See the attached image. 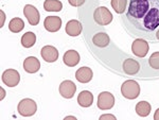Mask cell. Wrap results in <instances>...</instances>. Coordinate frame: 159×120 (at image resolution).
Listing matches in <instances>:
<instances>
[{"instance_id": "cell-1", "label": "cell", "mask_w": 159, "mask_h": 120, "mask_svg": "<svg viewBox=\"0 0 159 120\" xmlns=\"http://www.w3.org/2000/svg\"><path fill=\"white\" fill-rule=\"evenodd\" d=\"M122 21L133 36L156 40L159 29V0H129Z\"/></svg>"}, {"instance_id": "cell-2", "label": "cell", "mask_w": 159, "mask_h": 120, "mask_svg": "<svg viewBox=\"0 0 159 120\" xmlns=\"http://www.w3.org/2000/svg\"><path fill=\"white\" fill-rule=\"evenodd\" d=\"M121 94L124 98L134 100L138 98L140 95V86L134 80H127L122 84L121 86Z\"/></svg>"}, {"instance_id": "cell-3", "label": "cell", "mask_w": 159, "mask_h": 120, "mask_svg": "<svg viewBox=\"0 0 159 120\" xmlns=\"http://www.w3.org/2000/svg\"><path fill=\"white\" fill-rule=\"evenodd\" d=\"M17 111L18 113L24 117H31L33 116L37 111V105L34 100L29 98L22 99L18 103L17 106Z\"/></svg>"}, {"instance_id": "cell-4", "label": "cell", "mask_w": 159, "mask_h": 120, "mask_svg": "<svg viewBox=\"0 0 159 120\" xmlns=\"http://www.w3.org/2000/svg\"><path fill=\"white\" fill-rule=\"evenodd\" d=\"M93 19L100 25H107L111 22L112 14L107 7H99L93 12Z\"/></svg>"}, {"instance_id": "cell-5", "label": "cell", "mask_w": 159, "mask_h": 120, "mask_svg": "<svg viewBox=\"0 0 159 120\" xmlns=\"http://www.w3.org/2000/svg\"><path fill=\"white\" fill-rule=\"evenodd\" d=\"M2 82L9 87H15L18 85L20 81V75L15 69H7L2 73Z\"/></svg>"}, {"instance_id": "cell-6", "label": "cell", "mask_w": 159, "mask_h": 120, "mask_svg": "<svg viewBox=\"0 0 159 120\" xmlns=\"http://www.w3.org/2000/svg\"><path fill=\"white\" fill-rule=\"evenodd\" d=\"M115 105V97L108 91H103L98 97V108L102 111L110 109Z\"/></svg>"}, {"instance_id": "cell-7", "label": "cell", "mask_w": 159, "mask_h": 120, "mask_svg": "<svg viewBox=\"0 0 159 120\" xmlns=\"http://www.w3.org/2000/svg\"><path fill=\"white\" fill-rule=\"evenodd\" d=\"M148 44L143 38H137L132 44V51L133 53L138 58H144L148 52Z\"/></svg>"}, {"instance_id": "cell-8", "label": "cell", "mask_w": 159, "mask_h": 120, "mask_svg": "<svg viewBox=\"0 0 159 120\" xmlns=\"http://www.w3.org/2000/svg\"><path fill=\"white\" fill-rule=\"evenodd\" d=\"M24 14L31 25H37L39 24V19H40L39 12L32 4H27L24 7Z\"/></svg>"}, {"instance_id": "cell-9", "label": "cell", "mask_w": 159, "mask_h": 120, "mask_svg": "<svg viewBox=\"0 0 159 120\" xmlns=\"http://www.w3.org/2000/svg\"><path fill=\"white\" fill-rule=\"evenodd\" d=\"M60 94L63 98H66V99H70L72 98L74 96L76 91V85L74 84L72 81L70 80H66V81H63L60 85Z\"/></svg>"}, {"instance_id": "cell-10", "label": "cell", "mask_w": 159, "mask_h": 120, "mask_svg": "<svg viewBox=\"0 0 159 120\" xmlns=\"http://www.w3.org/2000/svg\"><path fill=\"white\" fill-rule=\"evenodd\" d=\"M40 54H42L43 60L48 63H53L55 61H57L58 58V51L53 46H45V47H43Z\"/></svg>"}, {"instance_id": "cell-11", "label": "cell", "mask_w": 159, "mask_h": 120, "mask_svg": "<svg viewBox=\"0 0 159 120\" xmlns=\"http://www.w3.org/2000/svg\"><path fill=\"white\" fill-rule=\"evenodd\" d=\"M43 27L49 32H57L61 27V19L58 16H48L43 21Z\"/></svg>"}, {"instance_id": "cell-12", "label": "cell", "mask_w": 159, "mask_h": 120, "mask_svg": "<svg viewBox=\"0 0 159 120\" xmlns=\"http://www.w3.org/2000/svg\"><path fill=\"white\" fill-rule=\"evenodd\" d=\"M122 68L126 75L129 76H134L136 73L139 72L140 70V64L138 63V61L134 60V58H127L125 60L122 64Z\"/></svg>"}, {"instance_id": "cell-13", "label": "cell", "mask_w": 159, "mask_h": 120, "mask_svg": "<svg viewBox=\"0 0 159 120\" xmlns=\"http://www.w3.org/2000/svg\"><path fill=\"white\" fill-rule=\"evenodd\" d=\"M82 29H83V27H82V24L79 20L71 19L66 24L65 31L70 36H79L82 33Z\"/></svg>"}, {"instance_id": "cell-14", "label": "cell", "mask_w": 159, "mask_h": 120, "mask_svg": "<svg viewBox=\"0 0 159 120\" xmlns=\"http://www.w3.org/2000/svg\"><path fill=\"white\" fill-rule=\"evenodd\" d=\"M24 69L28 73H35L40 69V63L35 57H29L24 61Z\"/></svg>"}, {"instance_id": "cell-15", "label": "cell", "mask_w": 159, "mask_h": 120, "mask_svg": "<svg viewBox=\"0 0 159 120\" xmlns=\"http://www.w3.org/2000/svg\"><path fill=\"white\" fill-rule=\"evenodd\" d=\"M80 54L78 51L75 50H68L67 52L64 54L63 61L65 63V65H67L68 67H74L80 63Z\"/></svg>"}, {"instance_id": "cell-16", "label": "cell", "mask_w": 159, "mask_h": 120, "mask_svg": "<svg viewBox=\"0 0 159 120\" xmlns=\"http://www.w3.org/2000/svg\"><path fill=\"white\" fill-rule=\"evenodd\" d=\"M92 70L89 67H81L76 70L75 72V78L79 82L81 83H88L91 81L92 79Z\"/></svg>"}, {"instance_id": "cell-17", "label": "cell", "mask_w": 159, "mask_h": 120, "mask_svg": "<svg viewBox=\"0 0 159 120\" xmlns=\"http://www.w3.org/2000/svg\"><path fill=\"white\" fill-rule=\"evenodd\" d=\"M78 103L82 108H89L93 103V95L89 90H83L78 96Z\"/></svg>"}, {"instance_id": "cell-18", "label": "cell", "mask_w": 159, "mask_h": 120, "mask_svg": "<svg viewBox=\"0 0 159 120\" xmlns=\"http://www.w3.org/2000/svg\"><path fill=\"white\" fill-rule=\"evenodd\" d=\"M109 36L106 33H97L92 37V43L99 48H105L109 45Z\"/></svg>"}, {"instance_id": "cell-19", "label": "cell", "mask_w": 159, "mask_h": 120, "mask_svg": "<svg viewBox=\"0 0 159 120\" xmlns=\"http://www.w3.org/2000/svg\"><path fill=\"white\" fill-rule=\"evenodd\" d=\"M136 113H137L141 117H147L150 115L152 106L147 101H140L136 104Z\"/></svg>"}, {"instance_id": "cell-20", "label": "cell", "mask_w": 159, "mask_h": 120, "mask_svg": "<svg viewBox=\"0 0 159 120\" xmlns=\"http://www.w3.org/2000/svg\"><path fill=\"white\" fill-rule=\"evenodd\" d=\"M43 9L47 12H60L63 9V3L58 0H46L43 2Z\"/></svg>"}, {"instance_id": "cell-21", "label": "cell", "mask_w": 159, "mask_h": 120, "mask_svg": "<svg viewBox=\"0 0 159 120\" xmlns=\"http://www.w3.org/2000/svg\"><path fill=\"white\" fill-rule=\"evenodd\" d=\"M36 42V35L33 32H25L21 37V45L25 48H31L35 45Z\"/></svg>"}, {"instance_id": "cell-22", "label": "cell", "mask_w": 159, "mask_h": 120, "mask_svg": "<svg viewBox=\"0 0 159 120\" xmlns=\"http://www.w3.org/2000/svg\"><path fill=\"white\" fill-rule=\"evenodd\" d=\"M25 28V22L21 18L18 17H15L13 18L9 24V29L10 31L13 33H19L20 31H22V29Z\"/></svg>"}, {"instance_id": "cell-23", "label": "cell", "mask_w": 159, "mask_h": 120, "mask_svg": "<svg viewBox=\"0 0 159 120\" xmlns=\"http://www.w3.org/2000/svg\"><path fill=\"white\" fill-rule=\"evenodd\" d=\"M110 4L117 14H123L127 10V0H111Z\"/></svg>"}, {"instance_id": "cell-24", "label": "cell", "mask_w": 159, "mask_h": 120, "mask_svg": "<svg viewBox=\"0 0 159 120\" xmlns=\"http://www.w3.org/2000/svg\"><path fill=\"white\" fill-rule=\"evenodd\" d=\"M148 65L153 68V69L158 70L159 69V51L154 52L148 58Z\"/></svg>"}, {"instance_id": "cell-25", "label": "cell", "mask_w": 159, "mask_h": 120, "mask_svg": "<svg viewBox=\"0 0 159 120\" xmlns=\"http://www.w3.org/2000/svg\"><path fill=\"white\" fill-rule=\"evenodd\" d=\"M85 1L86 0H68V2L71 4L72 7H81V6H83L84 3H85Z\"/></svg>"}, {"instance_id": "cell-26", "label": "cell", "mask_w": 159, "mask_h": 120, "mask_svg": "<svg viewBox=\"0 0 159 120\" xmlns=\"http://www.w3.org/2000/svg\"><path fill=\"white\" fill-rule=\"evenodd\" d=\"M105 118H111V119H116V117L112 116V115H103V116L100 117V119H105Z\"/></svg>"}, {"instance_id": "cell-27", "label": "cell", "mask_w": 159, "mask_h": 120, "mask_svg": "<svg viewBox=\"0 0 159 120\" xmlns=\"http://www.w3.org/2000/svg\"><path fill=\"white\" fill-rule=\"evenodd\" d=\"M154 120H159V108L156 109L155 114H154Z\"/></svg>"}, {"instance_id": "cell-28", "label": "cell", "mask_w": 159, "mask_h": 120, "mask_svg": "<svg viewBox=\"0 0 159 120\" xmlns=\"http://www.w3.org/2000/svg\"><path fill=\"white\" fill-rule=\"evenodd\" d=\"M0 14H1V18H2V20L4 21V13L2 12V11H0ZM3 21H2V24H1V27L3 25Z\"/></svg>"}, {"instance_id": "cell-29", "label": "cell", "mask_w": 159, "mask_h": 120, "mask_svg": "<svg viewBox=\"0 0 159 120\" xmlns=\"http://www.w3.org/2000/svg\"><path fill=\"white\" fill-rule=\"evenodd\" d=\"M156 39L159 40V29L157 30V32H156Z\"/></svg>"}]
</instances>
